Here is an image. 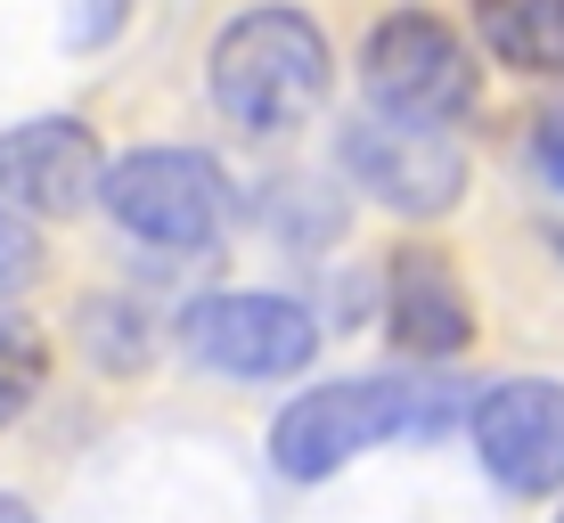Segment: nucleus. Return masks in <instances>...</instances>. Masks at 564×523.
I'll use <instances>...</instances> for the list:
<instances>
[{
	"mask_svg": "<svg viewBox=\"0 0 564 523\" xmlns=\"http://www.w3.org/2000/svg\"><path fill=\"white\" fill-rule=\"evenodd\" d=\"M451 425H458L451 384L344 377V384H311V393L286 401L279 425H270V458H279L286 482H327L377 442H425V434H451Z\"/></svg>",
	"mask_w": 564,
	"mask_h": 523,
	"instance_id": "1",
	"label": "nucleus"
},
{
	"mask_svg": "<svg viewBox=\"0 0 564 523\" xmlns=\"http://www.w3.org/2000/svg\"><path fill=\"white\" fill-rule=\"evenodd\" d=\"M205 74L238 131H295L327 99V33L303 9H246L221 25Z\"/></svg>",
	"mask_w": 564,
	"mask_h": 523,
	"instance_id": "2",
	"label": "nucleus"
},
{
	"mask_svg": "<svg viewBox=\"0 0 564 523\" xmlns=\"http://www.w3.org/2000/svg\"><path fill=\"white\" fill-rule=\"evenodd\" d=\"M99 205L115 213V229H131L140 246L164 254H197L229 229V172L205 148H131L107 164Z\"/></svg>",
	"mask_w": 564,
	"mask_h": 523,
	"instance_id": "3",
	"label": "nucleus"
},
{
	"mask_svg": "<svg viewBox=\"0 0 564 523\" xmlns=\"http://www.w3.org/2000/svg\"><path fill=\"white\" fill-rule=\"evenodd\" d=\"M360 90L384 123H417V131H451L475 107V57L442 17L393 9L360 50Z\"/></svg>",
	"mask_w": 564,
	"mask_h": 523,
	"instance_id": "4",
	"label": "nucleus"
},
{
	"mask_svg": "<svg viewBox=\"0 0 564 523\" xmlns=\"http://www.w3.org/2000/svg\"><path fill=\"white\" fill-rule=\"evenodd\" d=\"M311 344H319V319L303 312L295 295H205L181 312V352L213 368V377H238V384H270V377H303Z\"/></svg>",
	"mask_w": 564,
	"mask_h": 523,
	"instance_id": "5",
	"label": "nucleus"
},
{
	"mask_svg": "<svg viewBox=\"0 0 564 523\" xmlns=\"http://www.w3.org/2000/svg\"><path fill=\"white\" fill-rule=\"evenodd\" d=\"M482 475L508 499H549L564 491V384L556 377H499L466 410Z\"/></svg>",
	"mask_w": 564,
	"mask_h": 523,
	"instance_id": "6",
	"label": "nucleus"
},
{
	"mask_svg": "<svg viewBox=\"0 0 564 523\" xmlns=\"http://www.w3.org/2000/svg\"><path fill=\"white\" fill-rule=\"evenodd\" d=\"M344 172H352L377 205L410 213V221H434V213H451L466 197V148L451 131L384 123V115H368V123L344 131Z\"/></svg>",
	"mask_w": 564,
	"mask_h": 523,
	"instance_id": "7",
	"label": "nucleus"
},
{
	"mask_svg": "<svg viewBox=\"0 0 564 523\" xmlns=\"http://www.w3.org/2000/svg\"><path fill=\"white\" fill-rule=\"evenodd\" d=\"M99 181H107V156L90 140V123H74V115H33V123L0 131V197H9V213L66 221V213L99 205Z\"/></svg>",
	"mask_w": 564,
	"mask_h": 523,
	"instance_id": "8",
	"label": "nucleus"
},
{
	"mask_svg": "<svg viewBox=\"0 0 564 523\" xmlns=\"http://www.w3.org/2000/svg\"><path fill=\"white\" fill-rule=\"evenodd\" d=\"M384 327L410 360H458L475 344V303L451 279V262L425 254V246H401L384 262Z\"/></svg>",
	"mask_w": 564,
	"mask_h": 523,
	"instance_id": "9",
	"label": "nucleus"
},
{
	"mask_svg": "<svg viewBox=\"0 0 564 523\" xmlns=\"http://www.w3.org/2000/svg\"><path fill=\"white\" fill-rule=\"evenodd\" d=\"M475 33L516 74H540V83L564 74V0H475Z\"/></svg>",
	"mask_w": 564,
	"mask_h": 523,
	"instance_id": "10",
	"label": "nucleus"
},
{
	"mask_svg": "<svg viewBox=\"0 0 564 523\" xmlns=\"http://www.w3.org/2000/svg\"><path fill=\"white\" fill-rule=\"evenodd\" d=\"M42 384H50V336L33 319H9L0 312V425H17L42 401Z\"/></svg>",
	"mask_w": 564,
	"mask_h": 523,
	"instance_id": "11",
	"label": "nucleus"
},
{
	"mask_svg": "<svg viewBox=\"0 0 564 523\" xmlns=\"http://www.w3.org/2000/svg\"><path fill=\"white\" fill-rule=\"evenodd\" d=\"M83 344L99 368H140L148 360V319L131 312V303H83Z\"/></svg>",
	"mask_w": 564,
	"mask_h": 523,
	"instance_id": "12",
	"label": "nucleus"
},
{
	"mask_svg": "<svg viewBox=\"0 0 564 523\" xmlns=\"http://www.w3.org/2000/svg\"><path fill=\"white\" fill-rule=\"evenodd\" d=\"M33 279H42V229L0 205V303H17Z\"/></svg>",
	"mask_w": 564,
	"mask_h": 523,
	"instance_id": "13",
	"label": "nucleus"
},
{
	"mask_svg": "<svg viewBox=\"0 0 564 523\" xmlns=\"http://www.w3.org/2000/svg\"><path fill=\"white\" fill-rule=\"evenodd\" d=\"M123 17H131V0H74V50H99L123 33Z\"/></svg>",
	"mask_w": 564,
	"mask_h": 523,
	"instance_id": "14",
	"label": "nucleus"
},
{
	"mask_svg": "<svg viewBox=\"0 0 564 523\" xmlns=\"http://www.w3.org/2000/svg\"><path fill=\"white\" fill-rule=\"evenodd\" d=\"M532 164H540V181L564 197V107H549V115H532Z\"/></svg>",
	"mask_w": 564,
	"mask_h": 523,
	"instance_id": "15",
	"label": "nucleus"
},
{
	"mask_svg": "<svg viewBox=\"0 0 564 523\" xmlns=\"http://www.w3.org/2000/svg\"><path fill=\"white\" fill-rule=\"evenodd\" d=\"M0 523H33V508H25L17 491H0Z\"/></svg>",
	"mask_w": 564,
	"mask_h": 523,
	"instance_id": "16",
	"label": "nucleus"
},
{
	"mask_svg": "<svg viewBox=\"0 0 564 523\" xmlns=\"http://www.w3.org/2000/svg\"><path fill=\"white\" fill-rule=\"evenodd\" d=\"M549 238H556V246H564V229H549Z\"/></svg>",
	"mask_w": 564,
	"mask_h": 523,
	"instance_id": "17",
	"label": "nucleus"
},
{
	"mask_svg": "<svg viewBox=\"0 0 564 523\" xmlns=\"http://www.w3.org/2000/svg\"><path fill=\"white\" fill-rule=\"evenodd\" d=\"M556 523H564V515H556Z\"/></svg>",
	"mask_w": 564,
	"mask_h": 523,
	"instance_id": "18",
	"label": "nucleus"
}]
</instances>
